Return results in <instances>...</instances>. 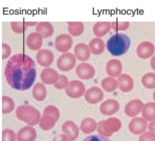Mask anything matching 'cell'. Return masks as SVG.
Masks as SVG:
<instances>
[{
    "label": "cell",
    "mask_w": 155,
    "mask_h": 141,
    "mask_svg": "<svg viewBox=\"0 0 155 141\" xmlns=\"http://www.w3.org/2000/svg\"><path fill=\"white\" fill-rule=\"evenodd\" d=\"M4 75L12 88L19 91L27 90L36 79L35 62L28 55L15 54L6 62Z\"/></svg>",
    "instance_id": "6da1fadb"
},
{
    "label": "cell",
    "mask_w": 155,
    "mask_h": 141,
    "mask_svg": "<svg viewBox=\"0 0 155 141\" xmlns=\"http://www.w3.org/2000/svg\"><path fill=\"white\" fill-rule=\"evenodd\" d=\"M130 39L124 33H116L109 38L106 43L109 52L113 56H121L127 53L130 47Z\"/></svg>",
    "instance_id": "7a4b0ae2"
},
{
    "label": "cell",
    "mask_w": 155,
    "mask_h": 141,
    "mask_svg": "<svg viewBox=\"0 0 155 141\" xmlns=\"http://www.w3.org/2000/svg\"><path fill=\"white\" fill-rule=\"evenodd\" d=\"M121 121L118 118L111 117L99 121L97 130L100 136L109 137L118 132L121 129Z\"/></svg>",
    "instance_id": "3957f363"
},
{
    "label": "cell",
    "mask_w": 155,
    "mask_h": 141,
    "mask_svg": "<svg viewBox=\"0 0 155 141\" xmlns=\"http://www.w3.org/2000/svg\"><path fill=\"white\" fill-rule=\"evenodd\" d=\"M76 64V58L74 54L66 52L62 54L57 61V66L62 72H68L72 70Z\"/></svg>",
    "instance_id": "277c9868"
},
{
    "label": "cell",
    "mask_w": 155,
    "mask_h": 141,
    "mask_svg": "<svg viewBox=\"0 0 155 141\" xmlns=\"http://www.w3.org/2000/svg\"><path fill=\"white\" fill-rule=\"evenodd\" d=\"M37 110L33 106L21 105L17 108L15 113L17 118L24 123L28 124L36 116Z\"/></svg>",
    "instance_id": "5b68a950"
},
{
    "label": "cell",
    "mask_w": 155,
    "mask_h": 141,
    "mask_svg": "<svg viewBox=\"0 0 155 141\" xmlns=\"http://www.w3.org/2000/svg\"><path fill=\"white\" fill-rule=\"evenodd\" d=\"M85 87L83 83L79 80L71 81L66 89V93L68 97L72 99H78L85 93Z\"/></svg>",
    "instance_id": "8992f818"
},
{
    "label": "cell",
    "mask_w": 155,
    "mask_h": 141,
    "mask_svg": "<svg viewBox=\"0 0 155 141\" xmlns=\"http://www.w3.org/2000/svg\"><path fill=\"white\" fill-rule=\"evenodd\" d=\"M73 41L71 36L68 34H61L56 37L54 44L57 50L66 53L72 47Z\"/></svg>",
    "instance_id": "52a82bcc"
},
{
    "label": "cell",
    "mask_w": 155,
    "mask_h": 141,
    "mask_svg": "<svg viewBox=\"0 0 155 141\" xmlns=\"http://www.w3.org/2000/svg\"><path fill=\"white\" fill-rule=\"evenodd\" d=\"M76 73L79 78L84 80L92 79L95 74L94 67L88 63H81L76 68Z\"/></svg>",
    "instance_id": "ba28073f"
},
{
    "label": "cell",
    "mask_w": 155,
    "mask_h": 141,
    "mask_svg": "<svg viewBox=\"0 0 155 141\" xmlns=\"http://www.w3.org/2000/svg\"><path fill=\"white\" fill-rule=\"evenodd\" d=\"M147 129V123L143 118L135 117L133 118L128 125V130L134 135H141Z\"/></svg>",
    "instance_id": "9c48e42d"
},
{
    "label": "cell",
    "mask_w": 155,
    "mask_h": 141,
    "mask_svg": "<svg viewBox=\"0 0 155 141\" xmlns=\"http://www.w3.org/2000/svg\"><path fill=\"white\" fill-rule=\"evenodd\" d=\"M104 99V92L97 87L88 88L85 93V99L90 104H98Z\"/></svg>",
    "instance_id": "30bf717a"
},
{
    "label": "cell",
    "mask_w": 155,
    "mask_h": 141,
    "mask_svg": "<svg viewBox=\"0 0 155 141\" xmlns=\"http://www.w3.org/2000/svg\"><path fill=\"white\" fill-rule=\"evenodd\" d=\"M155 46L150 41H146L140 43L137 47V54L140 59H147L154 55Z\"/></svg>",
    "instance_id": "8fae6325"
},
{
    "label": "cell",
    "mask_w": 155,
    "mask_h": 141,
    "mask_svg": "<svg viewBox=\"0 0 155 141\" xmlns=\"http://www.w3.org/2000/svg\"><path fill=\"white\" fill-rule=\"evenodd\" d=\"M120 103L114 99H107L100 106V111L105 116H112L120 110Z\"/></svg>",
    "instance_id": "7c38bea8"
},
{
    "label": "cell",
    "mask_w": 155,
    "mask_h": 141,
    "mask_svg": "<svg viewBox=\"0 0 155 141\" xmlns=\"http://www.w3.org/2000/svg\"><path fill=\"white\" fill-rule=\"evenodd\" d=\"M38 64L45 67H48L54 62V55L51 50L42 49L39 50L36 57Z\"/></svg>",
    "instance_id": "4fadbf2b"
},
{
    "label": "cell",
    "mask_w": 155,
    "mask_h": 141,
    "mask_svg": "<svg viewBox=\"0 0 155 141\" xmlns=\"http://www.w3.org/2000/svg\"><path fill=\"white\" fill-rule=\"evenodd\" d=\"M144 104L139 99H134L128 102L125 107V113L128 117H135L142 112Z\"/></svg>",
    "instance_id": "5bb4252c"
},
{
    "label": "cell",
    "mask_w": 155,
    "mask_h": 141,
    "mask_svg": "<svg viewBox=\"0 0 155 141\" xmlns=\"http://www.w3.org/2000/svg\"><path fill=\"white\" fill-rule=\"evenodd\" d=\"M62 131L69 141H74L79 136V128L72 121H65L62 125Z\"/></svg>",
    "instance_id": "9a60e30c"
},
{
    "label": "cell",
    "mask_w": 155,
    "mask_h": 141,
    "mask_svg": "<svg viewBox=\"0 0 155 141\" xmlns=\"http://www.w3.org/2000/svg\"><path fill=\"white\" fill-rule=\"evenodd\" d=\"M36 137V130L31 126H26L22 128L17 133V141H35Z\"/></svg>",
    "instance_id": "2e32d148"
},
{
    "label": "cell",
    "mask_w": 155,
    "mask_h": 141,
    "mask_svg": "<svg viewBox=\"0 0 155 141\" xmlns=\"http://www.w3.org/2000/svg\"><path fill=\"white\" fill-rule=\"evenodd\" d=\"M118 84L120 90L124 93L131 92L134 87V81L128 74H121L118 78Z\"/></svg>",
    "instance_id": "e0dca14e"
},
{
    "label": "cell",
    "mask_w": 155,
    "mask_h": 141,
    "mask_svg": "<svg viewBox=\"0 0 155 141\" xmlns=\"http://www.w3.org/2000/svg\"><path fill=\"white\" fill-rule=\"evenodd\" d=\"M40 77L44 84L54 85L59 80L60 75L55 69L47 67L42 70Z\"/></svg>",
    "instance_id": "ac0fdd59"
},
{
    "label": "cell",
    "mask_w": 155,
    "mask_h": 141,
    "mask_svg": "<svg viewBox=\"0 0 155 141\" xmlns=\"http://www.w3.org/2000/svg\"><path fill=\"white\" fill-rule=\"evenodd\" d=\"M106 70L109 76L112 78H118L121 74L123 70L122 63L118 59L109 61L106 66Z\"/></svg>",
    "instance_id": "d6986e66"
},
{
    "label": "cell",
    "mask_w": 155,
    "mask_h": 141,
    "mask_svg": "<svg viewBox=\"0 0 155 141\" xmlns=\"http://www.w3.org/2000/svg\"><path fill=\"white\" fill-rule=\"evenodd\" d=\"M25 44L31 50H39L43 45V37L36 32L32 33L27 37L25 40Z\"/></svg>",
    "instance_id": "ffe728a7"
},
{
    "label": "cell",
    "mask_w": 155,
    "mask_h": 141,
    "mask_svg": "<svg viewBox=\"0 0 155 141\" xmlns=\"http://www.w3.org/2000/svg\"><path fill=\"white\" fill-rule=\"evenodd\" d=\"M76 58L81 62L88 61L90 57V50L88 45L85 43L77 44L74 49Z\"/></svg>",
    "instance_id": "44dd1931"
},
{
    "label": "cell",
    "mask_w": 155,
    "mask_h": 141,
    "mask_svg": "<svg viewBox=\"0 0 155 141\" xmlns=\"http://www.w3.org/2000/svg\"><path fill=\"white\" fill-rule=\"evenodd\" d=\"M36 33L40 34L43 38H48L52 36L54 29L52 24L49 22H40L36 27Z\"/></svg>",
    "instance_id": "7402d4cb"
},
{
    "label": "cell",
    "mask_w": 155,
    "mask_h": 141,
    "mask_svg": "<svg viewBox=\"0 0 155 141\" xmlns=\"http://www.w3.org/2000/svg\"><path fill=\"white\" fill-rule=\"evenodd\" d=\"M90 52L95 55L102 54L105 50V43L100 38H95L90 41L88 44Z\"/></svg>",
    "instance_id": "603a6c76"
},
{
    "label": "cell",
    "mask_w": 155,
    "mask_h": 141,
    "mask_svg": "<svg viewBox=\"0 0 155 141\" xmlns=\"http://www.w3.org/2000/svg\"><path fill=\"white\" fill-rule=\"evenodd\" d=\"M111 29V24L109 22H96L94 27L93 31L94 34L97 38L104 36L110 31Z\"/></svg>",
    "instance_id": "cb8c5ba5"
},
{
    "label": "cell",
    "mask_w": 155,
    "mask_h": 141,
    "mask_svg": "<svg viewBox=\"0 0 155 141\" xmlns=\"http://www.w3.org/2000/svg\"><path fill=\"white\" fill-rule=\"evenodd\" d=\"M98 123L92 118H86L82 120L80 124V130L85 134H90L97 129Z\"/></svg>",
    "instance_id": "d4e9b609"
},
{
    "label": "cell",
    "mask_w": 155,
    "mask_h": 141,
    "mask_svg": "<svg viewBox=\"0 0 155 141\" xmlns=\"http://www.w3.org/2000/svg\"><path fill=\"white\" fill-rule=\"evenodd\" d=\"M32 94L36 100L41 102L46 99L47 96V90L43 84L41 83H38L33 87Z\"/></svg>",
    "instance_id": "484cf974"
},
{
    "label": "cell",
    "mask_w": 155,
    "mask_h": 141,
    "mask_svg": "<svg viewBox=\"0 0 155 141\" xmlns=\"http://www.w3.org/2000/svg\"><path fill=\"white\" fill-rule=\"evenodd\" d=\"M142 116L147 121L151 122L155 120V102H148L144 106Z\"/></svg>",
    "instance_id": "4316f807"
},
{
    "label": "cell",
    "mask_w": 155,
    "mask_h": 141,
    "mask_svg": "<svg viewBox=\"0 0 155 141\" xmlns=\"http://www.w3.org/2000/svg\"><path fill=\"white\" fill-rule=\"evenodd\" d=\"M68 31L70 35L74 37L81 36L84 32V24L82 22H68Z\"/></svg>",
    "instance_id": "83f0119b"
},
{
    "label": "cell",
    "mask_w": 155,
    "mask_h": 141,
    "mask_svg": "<svg viewBox=\"0 0 155 141\" xmlns=\"http://www.w3.org/2000/svg\"><path fill=\"white\" fill-rule=\"evenodd\" d=\"M102 88L107 92H113L118 87V81L112 77H107L101 82Z\"/></svg>",
    "instance_id": "f1b7e54d"
},
{
    "label": "cell",
    "mask_w": 155,
    "mask_h": 141,
    "mask_svg": "<svg viewBox=\"0 0 155 141\" xmlns=\"http://www.w3.org/2000/svg\"><path fill=\"white\" fill-rule=\"evenodd\" d=\"M56 123L55 119L52 116H49V115H43L41 118L39 125L43 130L48 131L52 129Z\"/></svg>",
    "instance_id": "f546056e"
},
{
    "label": "cell",
    "mask_w": 155,
    "mask_h": 141,
    "mask_svg": "<svg viewBox=\"0 0 155 141\" xmlns=\"http://www.w3.org/2000/svg\"><path fill=\"white\" fill-rule=\"evenodd\" d=\"M15 108V102L12 98L8 96L2 97V113L8 114L14 111Z\"/></svg>",
    "instance_id": "4dcf8cb0"
},
{
    "label": "cell",
    "mask_w": 155,
    "mask_h": 141,
    "mask_svg": "<svg viewBox=\"0 0 155 141\" xmlns=\"http://www.w3.org/2000/svg\"><path fill=\"white\" fill-rule=\"evenodd\" d=\"M141 82L143 86L147 89L155 88V73H146L142 78Z\"/></svg>",
    "instance_id": "1f68e13d"
},
{
    "label": "cell",
    "mask_w": 155,
    "mask_h": 141,
    "mask_svg": "<svg viewBox=\"0 0 155 141\" xmlns=\"http://www.w3.org/2000/svg\"><path fill=\"white\" fill-rule=\"evenodd\" d=\"M43 115H49V116H52L56 122L59 121L60 118V112L59 109L55 106H48L44 109L43 110Z\"/></svg>",
    "instance_id": "d6a6232c"
},
{
    "label": "cell",
    "mask_w": 155,
    "mask_h": 141,
    "mask_svg": "<svg viewBox=\"0 0 155 141\" xmlns=\"http://www.w3.org/2000/svg\"><path fill=\"white\" fill-rule=\"evenodd\" d=\"M10 26L12 31L17 34L24 33L28 28L25 22H11Z\"/></svg>",
    "instance_id": "836d02e7"
},
{
    "label": "cell",
    "mask_w": 155,
    "mask_h": 141,
    "mask_svg": "<svg viewBox=\"0 0 155 141\" xmlns=\"http://www.w3.org/2000/svg\"><path fill=\"white\" fill-rule=\"evenodd\" d=\"M69 80L68 78V77L63 74H61L59 79L55 84L54 85V87L58 90H62L64 88H67L69 85Z\"/></svg>",
    "instance_id": "e575fe53"
},
{
    "label": "cell",
    "mask_w": 155,
    "mask_h": 141,
    "mask_svg": "<svg viewBox=\"0 0 155 141\" xmlns=\"http://www.w3.org/2000/svg\"><path fill=\"white\" fill-rule=\"evenodd\" d=\"M111 24V28L114 31H126L129 27H130V22H112Z\"/></svg>",
    "instance_id": "d590c367"
},
{
    "label": "cell",
    "mask_w": 155,
    "mask_h": 141,
    "mask_svg": "<svg viewBox=\"0 0 155 141\" xmlns=\"http://www.w3.org/2000/svg\"><path fill=\"white\" fill-rule=\"evenodd\" d=\"M17 134L11 129H5L2 131V141H16Z\"/></svg>",
    "instance_id": "8d00e7d4"
},
{
    "label": "cell",
    "mask_w": 155,
    "mask_h": 141,
    "mask_svg": "<svg viewBox=\"0 0 155 141\" xmlns=\"http://www.w3.org/2000/svg\"><path fill=\"white\" fill-rule=\"evenodd\" d=\"M139 141H155V133L151 132H145L139 137Z\"/></svg>",
    "instance_id": "74e56055"
},
{
    "label": "cell",
    "mask_w": 155,
    "mask_h": 141,
    "mask_svg": "<svg viewBox=\"0 0 155 141\" xmlns=\"http://www.w3.org/2000/svg\"><path fill=\"white\" fill-rule=\"evenodd\" d=\"M83 141H111L106 137L100 135H92L87 137Z\"/></svg>",
    "instance_id": "f35d334b"
},
{
    "label": "cell",
    "mask_w": 155,
    "mask_h": 141,
    "mask_svg": "<svg viewBox=\"0 0 155 141\" xmlns=\"http://www.w3.org/2000/svg\"><path fill=\"white\" fill-rule=\"evenodd\" d=\"M12 52L11 48L8 44L2 43V59H6L10 55Z\"/></svg>",
    "instance_id": "ab89813d"
},
{
    "label": "cell",
    "mask_w": 155,
    "mask_h": 141,
    "mask_svg": "<svg viewBox=\"0 0 155 141\" xmlns=\"http://www.w3.org/2000/svg\"><path fill=\"white\" fill-rule=\"evenodd\" d=\"M41 118V113H40V111H39L37 110L36 116H35V118H33V120H32V121H31V122H29V123L28 124V126H35V125L38 124L39 123H40Z\"/></svg>",
    "instance_id": "60d3db41"
},
{
    "label": "cell",
    "mask_w": 155,
    "mask_h": 141,
    "mask_svg": "<svg viewBox=\"0 0 155 141\" xmlns=\"http://www.w3.org/2000/svg\"><path fill=\"white\" fill-rule=\"evenodd\" d=\"M53 141H69V139L64 133H60L54 138Z\"/></svg>",
    "instance_id": "b9f144b4"
},
{
    "label": "cell",
    "mask_w": 155,
    "mask_h": 141,
    "mask_svg": "<svg viewBox=\"0 0 155 141\" xmlns=\"http://www.w3.org/2000/svg\"><path fill=\"white\" fill-rule=\"evenodd\" d=\"M147 129L150 132L155 133V120L151 121L149 125H147Z\"/></svg>",
    "instance_id": "7bdbcfd3"
},
{
    "label": "cell",
    "mask_w": 155,
    "mask_h": 141,
    "mask_svg": "<svg viewBox=\"0 0 155 141\" xmlns=\"http://www.w3.org/2000/svg\"><path fill=\"white\" fill-rule=\"evenodd\" d=\"M38 22H25V24L27 25V26L29 27H33L35 26V25H37Z\"/></svg>",
    "instance_id": "ee69618b"
},
{
    "label": "cell",
    "mask_w": 155,
    "mask_h": 141,
    "mask_svg": "<svg viewBox=\"0 0 155 141\" xmlns=\"http://www.w3.org/2000/svg\"><path fill=\"white\" fill-rule=\"evenodd\" d=\"M150 65H151V68L155 70V55L153 56V57L151 59V61H150Z\"/></svg>",
    "instance_id": "f6af8a7d"
},
{
    "label": "cell",
    "mask_w": 155,
    "mask_h": 141,
    "mask_svg": "<svg viewBox=\"0 0 155 141\" xmlns=\"http://www.w3.org/2000/svg\"><path fill=\"white\" fill-rule=\"evenodd\" d=\"M153 99H154V100L155 101V91L153 92Z\"/></svg>",
    "instance_id": "bcb514c9"
}]
</instances>
